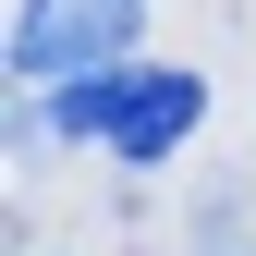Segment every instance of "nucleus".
<instances>
[{
    "label": "nucleus",
    "instance_id": "obj_1",
    "mask_svg": "<svg viewBox=\"0 0 256 256\" xmlns=\"http://www.w3.org/2000/svg\"><path fill=\"white\" fill-rule=\"evenodd\" d=\"M146 0H24L12 12V74L61 86V74H98V61H134Z\"/></svg>",
    "mask_w": 256,
    "mask_h": 256
},
{
    "label": "nucleus",
    "instance_id": "obj_2",
    "mask_svg": "<svg viewBox=\"0 0 256 256\" xmlns=\"http://www.w3.org/2000/svg\"><path fill=\"white\" fill-rule=\"evenodd\" d=\"M196 122H208V74H171V61H158V74H134V98H122L110 158H122V171H158V158L196 134Z\"/></svg>",
    "mask_w": 256,
    "mask_h": 256
},
{
    "label": "nucleus",
    "instance_id": "obj_3",
    "mask_svg": "<svg viewBox=\"0 0 256 256\" xmlns=\"http://www.w3.org/2000/svg\"><path fill=\"white\" fill-rule=\"evenodd\" d=\"M122 98H134V61H98V74H61L37 122L74 134V146H110V134H122Z\"/></svg>",
    "mask_w": 256,
    "mask_h": 256
}]
</instances>
